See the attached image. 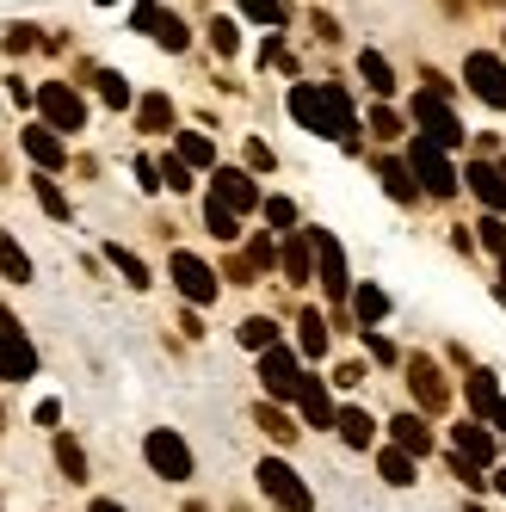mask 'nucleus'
I'll return each instance as SVG.
<instances>
[{"mask_svg": "<svg viewBox=\"0 0 506 512\" xmlns=\"http://www.w3.org/2000/svg\"><path fill=\"white\" fill-rule=\"evenodd\" d=\"M291 118H297L303 130H315V136L346 142V149H352V136H358L346 87H309V81H297V87H291Z\"/></svg>", "mask_w": 506, "mask_h": 512, "instance_id": "1", "label": "nucleus"}, {"mask_svg": "<svg viewBox=\"0 0 506 512\" xmlns=\"http://www.w3.org/2000/svg\"><path fill=\"white\" fill-rule=\"evenodd\" d=\"M253 475H260V494H266L278 512H315V494L303 488V475H297L291 463H284V457H266Z\"/></svg>", "mask_w": 506, "mask_h": 512, "instance_id": "2", "label": "nucleus"}, {"mask_svg": "<svg viewBox=\"0 0 506 512\" xmlns=\"http://www.w3.org/2000/svg\"><path fill=\"white\" fill-rule=\"evenodd\" d=\"M25 377H38V352L19 334V321L0 309V383H25Z\"/></svg>", "mask_w": 506, "mask_h": 512, "instance_id": "3", "label": "nucleus"}, {"mask_svg": "<svg viewBox=\"0 0 506 512\" xmlns=\"http://www.w3.org/2000/svg\"><path fill=\"white\" fill-rule=\"evenodd\" d=\"M463 81H469V93H476L482 105L506 112V62H500V56H488V50H469V62H463Z\"/></svg>", "mask_w": 506, "mask_h": 512, "instance_id": "4", "label": "nucleus"}, {"mask_svg": "<svg viewBox=\"0 0 506 512\" xmlns=\"http://www.w3.org/2000/svg\"><path fill=\"white\" fill-rule=\"evenodd\" d=\"M142 457H149V469H155V475H167V482H186V475H192V451H186V438L167 432V426L142 438Z\"/></svg>", "mask_w": 506, "mask_h": 512, "instance_id": "5", "label": "nucleus"}, {"mask_svg": "<svg viewBox=\"0 0 506 512\" xmlns=\"http://www.w3.org/2000/svg\"><path fill=\"white\" fill-rule=\"evenodd\" d=\"M309 247H315V272H321V290H328L334 303H346V297H352V278H346V253H340V241H334L328 229H309Z\"/></svg>", "mask_w": 506, "mask_h": 512, "instance_id": "6", "label": "nucleus"}, {"mask_svg": "<svg viewBox=\"0 0 506 512\" xmlns=\"http://www.w3.org/2000/svg\"><path fill=\"white\" fill-rule=\"evenodd\" d=\"M408 167H414V179H420V192H432V198H451V192H457V173H451L445 149H432L426 136L408 149Z\"/></svg>", "mask_w": 506, "mask_h": 512, "instance_id": "7", "label": "nucleus"}, {"mask_svg": "<svg viewBox=\"0 0 506 512\" xmlns=\"http://www.w3.org/2000/svg\"><path fill=\"white\" fill-rule=\"evenodd\" d=\"M414 124H420V136L432 142V149H457V142H463V130H457V118H451V105L432 99V93L414 99Z\"/></svg>", "mask_w": 506, "mask_h": 512, "instance_id": "8", "label": "nucleus"}, {"mask_svg": "<svg viewBox=\"0 0 506 512\" xmlns=\"http://www.w3.org/2000/svg\"><path fill=\"white\" fill-rule=\"evenodd\" d=\"M260 383H266V395H278V401L303 395V364H297V352H284V346L260 352Z\"/></svg>", "mask_w": 506, "mask_h": 512, "instance_id": "9", "label": "nucleus"}, {"mask_svg": "<svg viewBox=\"0 0 506 512\" xmlns=\"http://www.w3.org/2000/svg\"><path fill=\"white\" fill-rule=\"evenodd\" d=\"M38 105H44L50 130H81V124H87L81 93H75V87H62V81H44V87H38Z\"/></svg>", "mask_w": 506, "mask_h": 512, "instance_id": "10", "label": "nucleus"}, {"mask_svg": "<svg viewBox=\"0 0 506 512\" xmlns=\"http://www.w3.org/2000/svg\"><path fill=\"white\" fill-rule=\"evenodd\" d=\"M173 284H179V297L186 303H216V272L198 260V253H173Z\"/></svg>", "mask_w": 506, "mask_h": 512, "instance_id": "11", "label": "nucleus"}, {"mask_svg": "<svg viewBox=\"0 0 506 512\" xmlns=\"http://www.w3.org/2000/svg\"><path fill=\"white\" fill-rule=\"evenodd\" d=\"M408 389H414V401L426 414H439L445 401H451V389H445V377H439V364L432 358H408Z\"/></svg>", "mask_w": 506, "mask_h": 512, "instance_id": "12", "label": "nucleus"}, {"mask_svg": "<svg viewBox=\"0 0 506 512\" xmlns=\"http://www.w3.org/2000/svg\"><path fill=\"white\" fill-rule=\"evenodd\" d=\"M136 31H155V44H167V50H186L192 44V31L179 25L173 13H161L155 0H136Z\"/></svg>", "mask_w": 506, "mask_h": 512, "instance_id": "13", "label": "nucleus"}, {"mask_svg": "<svg viewBox=\"0 0 506 512\" xmlns=\"http://www.w3.org/2000/svg\"><path fill=\"white\" fill-rule=\"evenodd\" d=\"M223 210H235V216H247L253 204H260V192H253V179L241 173V167H216V192H210Z\"/></svg>", "mask_w": 506, "mask_h": 512, "instance_id": "14", "label": "nucleus"}, {"mask_svg": "<svg viewBox=\"0 0 506 512\" xmlns=\"http://www.w3.org/2000/svg\"><path fill=\"white\" fill-rule=\"evenodd\" d=\"M19 142H25V155H31V161H38L44 173H56V167L68 161V149H62V136H56L50 124H38V130H25Z\"/></svg>", "mask_w": 506, "mask_h": 512, "instance_id": "15", "label": "nucleus"}, {"mask_svg": "<svg viewBox=\"0 0 506 512\" xmlns=\"http://www.w3.org/2000/svg\"><path fill=\"white\" fill-rule=\"evenodd\" d=\"M389 438H395V451H408V457H426L432 451V432H426L420 414H395L389 420Z\"/></svg>", "mask_w": 506, "mask_h": 512, "instance_id": "16", "label": "nucleus"}, {"mask_svg": "<svg viewBox=\"0 0 506 512\" xmlns=\"http://www.w3.org/2000/svg\"><path fill=\"white\" fill-rule=\"evenodd\" d=\"M463 179H469V192H476V198H482L488 210H506V173H500V167L476 161V167H469Z\"/></svg>", "mask_w": 506, "mask_h": 512, "instance_id": "17", "label": "nucleus"}, {"mask_svg": "<svg viewBox=\"0 0 506 512\" xmlns=\"http://www.w3.org/2000/svg\"><path fill=\"white\" fill-rule=\"evenodd\" d=\"M377 179H383V192H389L395 204H414V198H420V179H414L408 161H377Z\"/></svg>", "mask_w": 506, "mask_h": 512, "instance_id": "18", "label": "nucleus"}, {"mask_svg": "<svg viewBox=\"0 0 506 512\" xmlns=\"http://www.w3.org/2000/svg\"><path fill=\"white\" fill-rule=\"evenodd\" d=\"M457 457H469L476 469L494 463V432H488L482 420H463V426H457Z\"/></svg>", "mask_w": 506, "mask_h": 512, "instance_id": "19", "label": "nucleus"}, {"mask_svg": "<svg viewBox=\"0 0 506 512\" xmlns=\"http://www.w3.org/2000/svg\"><path fill=\"white\" fill-rule=\"evenodd\" d=\"M334 426H340V438H346L352 451H365L371 438H377V420H371L365 408H340V414H334Z\"/></svg>", "mask_w": 506, "mask_h": 512, "instance_id": "20", "label": "nucleus"}, {"mask_svg": "<svg viewBox=\"0 0 506 512\" xmlns=\"http://www.w3.org/2000/svg\"><path fill=\"white\" fill-rule=\"evenodd\" d=\"M303 420L309 426H334V401H328V389H321V377H303Z\"/></svg>", "mask_w": 506, "mask_h": 512, "instance_id": "21", "label": "nucleus"}, {"mask_svg": "<svg viewBox=\"0 0 506 512\" xmlns=\"http://www.w3.org/2000/svg\"><path fill=\"white\" fill-rule=\"evenodd\" d=\"M463 395H469V408H476V420H494V408H500V389H494V371H476L463 383Z\"/></svg>", "mask_w": 506, "mask_h": 512, "instance_id": "22", "label": "nucleus"}, {"mask_svg": "<svg viewBox=\"0 0 506 512\" xmlns=\"http://www.w3.org/2000/svg\"><path fill=\"white\" fill-rule=\"evenodd\" d=\"M0 278H13V284H31V253L0 229Z\"/></svg>", "mask_w": 506, "mask_h": 512, "instance_id": "23", "label": "nucleus"}, {"mask_svg": "<svg viewBox=\"0 0 506 512\" xmlns=\"http://www.w3.org/2000/svg\"><path fill=\"white\" fill-rule=\"evenodd\" d=\"M241 346H253V352H272V346H278V321H266V315H247V321H241Z\"/></svg>", "mask_w": 506, "mask_h": 512, "instance_id": "24", "label": "nucleus"}, {"mask_svg": "<svg viewBox=\"0 0 506 512\" xmlns=\"http://www.w3.org/2000/svg\"><path fill=\"white\" fill-rule=\"evenodd\" d=\"M278 260H284V272H291V278L303 284V278L315 272V247H309V235H303V241H284V253H278Z\"/></svg>", "mask_w": 506, "mask_h": 512, "instance_id": "25", "label": "nucleus"}, {"mask_svg": "<svg viewBox=\"0 0 506 512\" xmlns=\"http://www.w3.org/2000/svg\"><path fill=\"white\" fill-rule=\"evenodd\" d=\"M377 469H383V482H389V488H408V482H414V457H408V451H395V445L377 457Z\"/></svg>", "mask_w": 506, "mask_h": 512, "instance_id": "26", "label": "nucleus"}, {"mask_svg": "<svg viewBox=\"0 0 506 512\" xmlns=\"http://www.w3.org/2000/svg\"><path fill=\"white\" fill-rule=\"evenodd\" d=\"M352 309H358V321H365V327H377L389 315V297H383L377 284H365V290H352Z\"/></svg>", "mask_w": 506, "mask_h": 512, "instance_id": "27", "label": "nucleus"}, {"mask_svg": "<svg viewBox=\"0 0 506 512\" xmlns=\"http://www.w3.org/2000/svg\"><path fill=\"white\" fill-rule=\"evenodd\" d=\"M253 420H260L272 438H278V445H291V438H297V426H291V414H284V408H272V401H260V408H253Z\"/></svg>", "mask_w": 506, "mask_h": 512, "instance_id": "28", "label": "nucleus"}, {"mask_svg": "<svg viewBox=\"0 0 506 512\" xmlns=\"http://www.w3.org/2000/svg\"><path fill=\"white\" fill-rule=\"evenodd\" d=\"M358 75H365V87H371V93H389V87H395V75H389V62H383L377 50H365V56H358Z\"/></svg>", "mask_w": 506, "mask_h": 512, "instance_id": "29", "label": "nucleus"}, {"mask_svg": "<svg viewBox=\"0 0 506 512\" xmlns=\"http://www.w3.org/2000/svg\"><path fill=\"white\" fill-rule=\"evenodd\" d=\"M56 463H62L68 482H87V451L75 445V438H56Z\"/></svg>", "mask_w": 506, "mask_h": 512, "instance_id": "30", "label": "nucleus"}, {"mask_svg": "<svg viewBox=\"0 0 506 512\" xmlns=\"http://www.w3.org/2000/svg\"><path fill=\"white\" fill-rule=\"evenodd\" d=\"M136 118H142V130H167V124H173V99H167V93H149Z\"/></svg>", "mask_w": 506, "mask_h": 512, "instance_id": "31", "label": "nucleus"}, {"mask_svg": "<svg viewBox=\"0 0 506 512\" xmlns=\"http://www.w3.org/2000/svg\"><path fill=\"white\" fill-rule=\"evenodd\" d=\"M297 327H303V352H309V358H321V352H328V315H315V309H309Z\"/></svg>", "mask_w": 506, "mask_h": 512, "instance_id": "32", "label": "nucleus"}, {"mask_svg": "<svg viewBox=\"0 0 506 512\" xmlns=\"http://www.w3.org/2000/svg\"><path fill=\"white\" fill-rule=\"evenodd\" d=\"M105 253H112V266L124 272V284H130V290H142V284H149V266H142L130 247H105Z\"/></svg>", "mask_w": 506, "mask_h": 512, "instance_id": "33", "label": "nucleus"}, {"mask_svg": "<svg viewBox=\"0 0 506 512\" xmlns=\"http://www.w3.org/2000/svg\"><path fill=\"white\" fill-rule=\"evenodd\" d=\"M179 161H186V167H216V149H210V142L204 136H179Z\"/></svg>", "mask_w": 506, "mask_h": 512, "instance_id": "34", "label": "nucleus"}, {"mask_svg": "<svg viewBox=\"0 0 506 512\" xmlns=\"http://www.w3.org/2000/svg\"><path fill=\"white\" fill-rule=\"evenodd\" d=\"M204 223H210V235H216V241H235V235H241V229H235V210H223L216 198L204 204Z\"/></svg>", "mask_w": 506, "mask_h": 512, "instance_id": "35", "label": "nucleus"}, {"mask_svg": "<svg viewBox=\"0 0 506 512\" xmlns=\"http://www.w3.org/2000/svg\"><path fill=\"white\" fill-rule=\"evenodd\" d=\"M31 192H38V204L56 216V223H68V198L56 192V179H31Z\"/></svg>", "mask_w": 506, "mask_h": 512, "instance_id": "36", "label": "nucleus"}, {"mask_svg": "<svg viewBox=\"0 0 506 512\" xmlns=\"http://www.w3.org/2000/svg\"><path fill=\"white\" fill-rule=\"evenodd\" d=\"M241 13L253 25H284V0H241Z\"/></svg>", "mask_w": 506, "mask_h": 512, "instance_id": "37", "label": "nucleus"}, {"mask_svg": "<svg viewBox=\"0 0 506 512\" xmlns=\"http://www.w3.org/2000/svg\"><path fill=\"white\" fill-rule=\"evenodd\" d=\"M99 93H105V105H130V87H124V75H112V68H99Z\"/></svg>", "mask_w": 506, "mask_h": 512, "instance_id": "38", "label": "nucleus"}, {"mask_svg": "<svg viewBox=\"0 0 506 512\" xmlns=\"http://www.w3.org/2000/svg\"><path fill=\"white\" fill-rule=\"evenodd\" d=\"M210 44L223 50V56H235V44H241V31H235V19H216V25H210Z\"/></svg>", "mask_w": 506, "mask_h": 512, "instance_id": "39", "label": "nucleus"}, {"mask_svg": "<svg viewBox=\"0 0 506 512\" xmlns=\"http://www.w3.org/2000/svg\"><path fill=\"white\" fill-rule=\"evenodd\" d=\"M161 186H173V192H186V186H192V167L179 161V155H173V161H161Z\"/></svg>", "mask_w": 506, "mask_h": 512, "instance_id": "40", "label": "nucleus"}, {"mask_svg": "<svg viewBox=\"0 0 506 512\" xmlns=\"http://www.w3.org/2000/svg\"><path fill=\"white\" fill-rule=\"evenodd\" d=\"M266 223H272V229H291V223H297V204H291V198H266Z\"/></svg>", "mask_w": 506, "mask_h": 512, "instance_id": "41", "label": "nucleus"}, {"mask_svg": "<svg viewBox=\"0 0 506 512\" xmlns=\"http://www.w3.org/2000/svg\"><path fill=\"white\" fill-rule=\"evenodd\" d=\"M371 136H377V142L402 136V118H395V112H371Z\"/></svg>", "mask_w": 506, "mask_h": 512, "instance_id": "42", "label": "nucleus"}, {"mask_svg": "<svg viewBox=\"0 0 506 512\" xmlns=\"http://www.w3.org/2000/svg\"><path fill=\"white\" fill-rule=\"evenodd\" d=\"M31 44H38V31H31V25H13V31H7V50H13V56H25Z\"/></svg>", "mask_w": 506, "mask_h": 512, "instance_id": "43", "label": "nucleus"}, {"mask_svg": "<svg viewBox=\"0 0 506 512\" xmlns=\"http://www.w3.org/2000/svg\"><path fill=\"white\" fill-rule=\"evenodd\" d=\"M365 346H371V352H377V358H383V364H389V358H395V346H389V340H383V334H377V327H365Z\"/></svg>", "mask_w": 506, "mask_h": 512, "instance_id": "44", "label": "nucleus"}, {"mask_svg": "<svg viewBox=\"0 0 506 512\" xmlns=\"http://www.w3.org/2000/svg\"><path fill=\"white\" fill-rule=\"evenodd\" d=\"M247 167H266L272 173V149H266V142H247Z\"/></svg>", "mask_w": 506, "mask_h": 512, "instance_id": "45", "label": "nucleus"}, {"mask_svg": "<svg viewBox=\"0 0 506 512\" xmlns=\"http://www.w3.org/2000/svg\"><path fill=\"white\" fill-rule=\"evenodd\" d=\"M334 383H346V389H352V383H365V364H340Z\"/></svg>", "mask_w": 506, "mask_h": 512, "instance_id": "46", "label": "nucleus"}, {"mask_svg": "<svg viewBox=\"0 0 506 512\" xmlns=\"http://www.w3.org/2000/svg\"><path fill=\"white\" fill-rule=\"evenodd\" d=\"M482 241H488V247L500 253V247H506V229H500V223H482Z\"/></svg>", "mask_w": 506, "mask_h": 512, "instance_id": "47", "label": "nucleus"}, {"mask_svg": "<svg viewBox=\"0 0 506 512\" xmlns=\"http://www.w3.org/2000/svg\"><path fill=\"white\" fill-rule=\"evenodd\" d=\"M93 512H124V506L118 500H93Z\"/></svg>", "mask_w": 506, "mask_h": 512, "instance_id": "48", "label": "nucleus"}, {"mask_svg": "<svg viewBox=\"0 0 506 512\" xmlns=\"http://www.w3.org/2000/svg\"><path fill=\"white\" fill-rule=\"evenodd\" d=\"M494 426H500V432H506V401H500V408H494Z\"/></svg>", "mask_w": 506, "mask_h": 512, "instance_id": "49", "label": "nucleus"}, {"mask_svg": "<svg viewBox=\"0 0 506 512\" xmlns=\"http://www.w3.org/2000/svg\"><path fill=\"white\" fill-rule=\"evenodd\" d=\"M500 278H506V247H500Z\"/></svg>", "mask_w": 506, "mask_h": 512, "instance_id": "50", "label": "nucleus"}, {"mask_svg": "<svg viewBox=\"0 0 506 512\" xmlns=\"http://www.w3.org/2000/svg\"><path fill=\"white\" fill-rule=\"evenodd\" d=\"M500 494H506V469H500Z\"/></svg>", "mask_w": 506, "mask_h": 512, "instance_id": "51", "label": "nucleus"}, {"mask_svg": "<svg viewBox=\"0 0 506 512\" xmlns=\"http://www.w3.org/2000/svg\"><path fill=\"white\" fill-rule=\"evenodd\" d=\"M0 186H7V167H0Z\"/></svg>", "mask_w": 506, "mask_h": 512, "instance_id": "52", "label": "nucleus"}, {"mask_svg": "<svg viewBox=\"0 0 506 512\" xmlns=\"http://www.w3.org/2000/svg\"><path fill=\"white\" fill-rule=\"evenodd\" d=\"M99 7H112V0H99Z\"/></svg>", "mask_w": 506, "mask_h": 512, "instance_id": "53", "label": "nucleus"}, {"mask_svg": "<svg viewBox=\"0 0 506 512\" xmlns=\"http://www.w3.org/2000/svg\"><path fill=\"white\" fill-rule=\"evenodd\" d=\"M469 512H482V506H469Z\"/></svg>", "mask_w": 506, "mask_h": 512, "instance_id": "54", "label": "nucleus"}]
</instances>
